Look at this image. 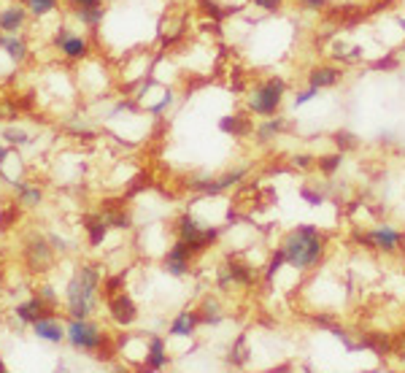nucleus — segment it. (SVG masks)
<instances>
[{"instance_id": "obj_10", "label": "nucleus", "mask_w": 405, "mask_h": 373, "mask_svg": "<svg viewBox=\"0 0 405 373\" xmlns=\"http://www.w3.org/2000/svg\"><path fill=\"white\" fill-rule=\"evenodd\" d=\"M55 254V249L49 244V238H41V236H32L30 241L25 244V262H28V268L30 271H49V265H52V257Z\"/></svg>"}, {"instance_id": "obj_4", "label": "nucleus", "mask_w": 405, "mask_h": 373, "mask_svg": "<svg viewBox=\"0 0 405 373\" xmlns=\"http://www.w3.org/2000/svg\"><path fill=\"white\" fill-rule=\"evenodd\" d=\"M65 341L70 343L76 352H87V354H97V352H103V346L108 341V336H106V330L92 322L90 316L87 319H76V316H70V322L65 325Z\"/></svg>"}, {"instance_id": "obj_22", "label": "nucleus", "mask_w": 405, "mask_h": 373, "mask_svg": "<svg viewBox=\"0 0 405 373\" xmlns=\"http://www.w3.org/2000/svg\"><path fill=\"white\" fill-rule=\"evenodd\" d=\"M227 268H230V274H233L235 287H254V281H257V271L251 268L249 262L230 257V260H227Z\"/></svg>"}, {"instance_id": "obj_28", "label": "nucleus", "mask_w": 405, "mask_h": 373, "mask_svg": "<svg viewBox=\"0 0 405 373\" xmlns=\"http://www.w3.org/2000/svg\"><path fill=\"white\" fill-rule=\"evenodd\" d=\"M3 138L11 144V146H30L32 138L28 130H22V127H6L3 130Z\"/></svg>"}, {"instance_id": "obj_46", "label": "nucleus", "mask_w": 405, "mask_h": 373, "mask_svg": "<svg viewBox=\"0 0 405 373\" xmlns=\"http://www.w3.org/2000/svg\"><path fill=\"white\" fill-rule=\"evenodd\" d=\"M0 371H6V363H3V360H0Z\"/></svg>"}, {"instance_id": "obj_36", "label": "nucleus", "mask_w": 405, "mask_h": 373, "mask_svg": "<svg viewBox=\"0 0 405 373\" xmlns=\"http://www.w3.org/2000/svg\"><path fill=\"white\" fill-rule=\"evenodd\" d=\"M335 144H338V149H354L357 146V138L351 135V133H346V130H338L335 133Z\"/></svg>"}, {"instance_id": "obj_7", "label": "nucleus", "mask_w": 405, "mask_h": 373, "mask_svg": "<svg viewBox=\"0 0 405 373\" xmlns=\"http://www.w3.org/2000/svg\"><path fill=\"white\" fill-rule=\"evenodd\" d=\"M52 44H55V49L63 55L65 60H87L90 52H92V44H90L87 35H79V32H73L70 28H65V25L57 28Z\"/></svg>"}, {"instance_id": "obj_24", "label": "nucleus", "mask_w": 405, "mask_h": 373, "mask_svg": "<svg viewBox=\"0 0 405 373\" xmlns=\"http://www.w3.org/2000/svg\"><path fill=\"white\" fill-rule=\"evenodd\" d=\"M73 17L84 25V28H90V30H97L100 25H103V19H106V6H95V8H79V11H73Z\"/></svg>"}, {"instance_id": "obj_37", "label": "nucleus", "mask_w": 405, "mask_h": 373, "mask_svg": "<svg viewBox=\"0 0 405 373\" xmlns=\"http://www.w3.org/2000/svg\"><path fill=\"white\" fill-rule=\"evenodd\" d=\"M300 11H308V14H319L327 8V0H297Z\"/></svg>"}, {"instance_id": "obj_25", "label": "nucleus", "mask_w": 405, "mask_h": 373, "mask_svg": "<svg viewBox=\"0 0 405 373\" xmlns=\"http://www.w3.org/2000/svg\"><path fill=\"white\" fill-rule=\"evenodd\" d=\"M197 8H200L206 17H211L214 22H221V19H227L233 11H238V8H230V6H224V3H219V0H197Z\"/></svg>"}, {"instance_id": "obj_29", "label": "nucleus", "mask_w": 405, "mask_h": 373, "mask_svg": "<svg viewBox=\"0 0 405 373\" xmlns=\"http://www.w3.org/2000/svg\"><path fill=\"white\" fill-rule=\"evenodd\" d=\"M100 214L106 217L108 227H117V230H127L130 227V214H125V209H106Z\"/></svg>"}, {"instance_id": "obj_26", "label": "nucleus", "mask_w": 405, "mask_h": 373, "mask_svg": "<svg viewBox=\"0 0 405 373\" xmlns=\"http://www.w3.org/2000/svg\"><path fill=\"white\" fill-rule=\"evenodd\" d=\"M17 186V195H19V203L22 206H28V209H32V206H38L41 200H43V192H41V186H32V184H25V182H19Z\"/></svg>"}, {"instance_id": "obj_17", "label": "nucleus", "mask_w": 405, "mask_h": 373, "mask_svg": "<svg viewBox=\"0 0 405 373\" xmlns=\"http://www.w3.org/2000/svg\"><path fill=\"white\" fill-rule=\"evenodd\" d=\"M197 325H200V314H197V311H181V314H176V319L170 322L168 336H170V338H189V336H195Z\"/></svg>"}, {"instance_id": "obj_8", "label": "nucleus", "mask_w": 405, "mask_h": 373, "mask_svg": "<svg viewBox=\"0 0 405 373\" xmlns=\"http://www.w3.org/2000/svg\"><path fill=\"white\" fill-rule=\"evenodd\" d=\"M246 176H249V168H233V171H227L221 176H214V179H192L189 186L197 189V192H203L206 198H217L221 192L238 186Z\"/></svg>"}, {"instance_id": "obj_31", "label": "nucleus", "mask_w": 405, "mask_h": 373, "mask_svg": "<svg viewBox=\"0 0 405 373\" xmlns=\"http://www.w3.org/2000/svg\"><path fill=\"white\" fill-rule=\"evenodd\" d=\"M35 295H38V298H41L52 311L57 309V303H60V298H57V292H55L52 284H38V287H35Z\"/></svg>"}, {"instance_id": "obj_32", "label": "nucleus", "mask_w": 405, "mask_h": 373, "mask_svg": "<svg viewBox=\"0 0 405 373\" xmlns=\"http://www.w3.org/2000/svg\"><path fill=\"white\" fill-rule=\"evenodd\" d=\"M235 287V281H233V274H230V268H227V262H221L217 268V289L221 292H230Z\"/></svg>"}, {"instance_id": "obj_44", "label": "nucleus", "mask_w": 405, "mask_h": 373, "mask_svg": "<svg viewBox=\"0 0 405 373\" xmlns=\"http://www.w3.org/2000/svg\"><path fill=\"white\" fill-rule=\"evenodd\" d=\"M8 155H11V152H8V146H3V144H0V168H3V162L8 160Z\"/></svg>"}, {"instance_id": "obj_14", "label": "nucleus", "mask_w": 405, "mask_h": 373, "mask_svg": "<svg viewBox=\"0 0 405 373\" xmlns=\"http://www.w3.org/2000/svg\"><path fill=\"white\" fill-rule=\"evenodd\" d=\"M28 6H19V3H8L6 8H0V30L3 32H19L25 30L28 25Z\"/></svg>"}, {"instance_id": "obj_11", "label": "nucleus", "mask_w": 405, "mask_h": 373, "mask_svg": "<svg viewBox=\"0 0 405 373\" xmlns=\"http://www.w3.org/2000/svg\"><path fill=\"white\" fill-rule=\"evenodd\" d=\"M343 82V68L341 65H333V62H319L313 65L311 70L306 73V84L316 87V90H330V87H338Z\"/></svg>"}, {"instance_id": "obj_34", "label": "nucleus", "mask_w": 405, "mask_h": 373, "mask_svg": "<svg viewBox=\"0 0 405 373\" xmlns=\"http://www.w3.org/2000/svg\"><path fill=\"white\" fill-rule=\"evenodd\" d=\"M319 93L322 90H316V87H306V90H300V93L292 97V103H295V108H300V106H306V103H311V100H316L319 97Z\"/></svg>"}, {"instance_id": "obj_21", "label": "nucleus", "mask_w": 405, "mask_h": 373, "mask_svg": "<svg viewBox=\"0 0 405 373\" xmlns=\"http://www.w3.org/2000/svg\"><path fill=\"white\" fill-rule=\"evenodd\" d=\"M81 224H84V230H87V236H90V247H100L103 241H106V236H108V222L103 214H84L81 217Z\"/></svg>"}, {"instance_id": "obj_19", "label": "nucleus", "mask_w": 405, "mask_h": 373, "mask_svg": "<svg viewBox=\"0 0 405 373\" xmlns=\"http://www.w3.org/2000/svg\"><path fill=\"white\" fill-rule=\"evenodd\" d=\"M286 119L284 117H265V119H259V124L254 127V138H257V144H270V141H276L281 133L286 130Z\"/></svg>"}, {"instance_id": "obj_40", "label": "nucleus", "mask_w": 405, "mask_h": 373, "mask_svg": "<svg viewBox=\"0 0 405 373\" xmlns=\"http://www.w3.org/2000/svg\"><path fill=\"white\" fill-rule=\"evenodd\" d=\"M303 198H306L311 206H322V200H324V195L316 192V189H311V186H303Z\"/></svg>"}, {"instance_id": "obj_15", "label": "nucleus", "mask_w": 405, "mask_h": 373, "mask_svg": "<svg viewBox=\"0 0 405 373\" xmlns=\"http://www.w3.org/2000/svg\"><path fill=\"white\" fill-rule=\"evenodd\" d=\"M168 365V343L162 336H152L146 341V352H144V368L146 371H162Z\"/></svg>"}, {"instance_id": "obj_35", "label": "nucleus", "mask_w": 405, "mask_h": 373, "mask_svg": "<svg viewBox=\"0 0 405 373\" xmlns=\"http://www.w3.org/2000/svg\"><path fill=\"white\" fill-rule=\"evenodd\" d=\"M254 8H259V11H265V14H279L281 8H284V0H249Z\"/></svg>"}, {"instance_id": "obj_23", "label": "nucleus", "mask_w": 405, "mask_h": 373, "mask_svg": "<svg viewBox=\"0 0 405 373\" xmlns=\"http://www.w3.org/2000/svg\"><path fill=\"white\" fill-rule=\"evenodd\" d=\"M200 322H206V325H219L221 319H224V311H221V303H219V298L214 295H208V298H203V303H200Z\"/></svg>"}, {"instance_id": "obj_2", "label": "nucleus", "mask_w": 405, "mask_h": 373, "mask_svg": "<svg viewBox=\"0 0 405 373\" xmlns=\"http://www.w3.org/2000/svg\"><path fill=\"white\" fill-rule=\"evenodd\" d=\"M100 284H103V271L95 262H84L76 268V274L70 276L65 287V309L68 316L76 319H87L97 309V295H100Z\"/></svg>"}, {"instance_id": "obj_33", "label": "nucleus", "mask_w": 405, "mask_h": 373, "mask_svg": "<svg viewBox=\"0 0 405 373\" xmlns=\"http://www.w3.org/2000/svg\"><path fill=\"white\" fill-rule=\"evenodd\" d=\"M173 103H176V93H170V90H168V93L159 97V103L149 106V114H152V117H162V114H165V111H168Z\"/></svg>"}, {"instance_id": "obj_18", "label": "nucleus", "mask_w": 405, "mask_h": 373, "mask_svg": "<svg viewBox=\"0 0 405 373\" xmlns=\"http://www.w3.org/2000/svg\"><path fill=\"white\" fill-rule=\"evenodd\" d=\"M249 114V111H246ZM246 114H230V117H221L219 119V130L233 135V138H246L249 133H254V124H251V117Z\"/></svg>"}, {"instance_id": "obj_47", "label": "nucleus", "mask_w": 405, "mask_h": 373, "mask_svg": "<svg viewBox=\"0 0 405 373\" xmlns=\"http://www.w3.org/2000/svg\"><path fill=\"white\" fill-rule=\"evenodd\" d=\"M8 3H19V0H8Z\"/></svg>"}, {"instance_id": "obj_30", "label": "nucleus", "mask_w": 405, "mask_h": 373, "mask_svg": "<svg viewBox=\"0 0 405 373\" xmlns=\"http://www.w3.org/2000/svg\"><path fill=\"white\" fill-rule=\"evenodd\" d=\"M319 171L324 173V176H333L338 168L343 165V152H335V155H324V157H319Z\"/></svg>"}, {"instance_id": "obj_41", "label": "nucleus", "mask_w": 405, "mask_h": 373, "mask_svg": "<svg viewBox=\"0 0 405 373\" xmlns=\"http://www.w3.org/2000/svg\"><path fill=\"white\" fill-rule=\"evenodd\" d=\"M122 281H125V274L106 279V292H108V295H117V292H119V287H122Z\"/></svg>"}, {"instance_id": "obj_38", "label": "nucleus", "mask_w": 405, "mask_h": 373, "mask_svg": "<svg viewBox=\"0 0 405 373\" xmlns=\"http://www.w3.org/2000/svg\"><path fill=\"white\" fill-rule=\"evenodd\" d=\"M19 217V211H17V206H11V209H6V211H0V230H8L14 222Z\"/></svg>"}, {"instance_id": "obj_48", "label": "nucleus", "mask_w": 405, "mask_h": 373, "mask_svg": "<svg viewBox=\"0 0 405 373\" xmlns=\"http://www.w3.org/2000/svg\"><path fill=\"white\" fill-rule=\"evenodd\" d=\"M0 35H3V30H0Z\"/></svg>"}, {"instance_id": "obj_1", "label": "nucleus", "mask_w": 405, "mask_h": 373, "mask_svg": "<svg viewBox=\"0 0 405 373\" xmlns=\"http://www.w3.org/2000/svg\"><path fill=\"white\" fill-rule=\"evenodd\" d=\"M281 251L286 257V268L308 274L322 265V260L327 254V236L316 224H295L284 236Z\"/></svg>"}, {"instance_id": "obj_43", "label": "nucleus", "mask_w": 405, "mask_h": 373, "mask_svg": "<svg viewBox=\"0 0 405 373\" xmlns=\"http://www.w3.org/2000/svg\"><path fill=\"white\" fill-rule=\"evenodd\" d=\"M292 160H295V165H297V168H311V165H313V157L311 155H303V152H300V155H295Z\"/></svg>"}, {"instance_id": "obj_16", "label": "nucleus", "mask_w": 405, "mask_h": 373, "mask_svg": "<svg viewBox=\"0 0 405 373\" xmlns=\"http://www.w3.org/2000/svg\"><path fill=\"white\" fill-rule=\"evenodd\" d=\"M0 49L6 52L8 60L17 62V65H22V62L30 57L28 41H25L19 32H3V35H0Z\"/></svg>"}, {"instance_id": "obj_45", "label": "nucleus", "mask_w": 405, "mask_h": 373, "mask_svg": "<svg viewBox=\"0 0 405 373\" xmlns=\"http://www.w3.org/2000/svg\"><path fill=\"white\" fill-rule=\"evenodd\" d=\"M397 25H400V28H403V35H405V19H397Z\"/></svg>"}, {"instance_id": "obj_39", "label": "nucleus", "mask_w": 405, "mask_h": 373, "mask_svg": "<svg viewBox=\"0 0 405 373\" xmlns=\"http://www.w3.org/2000/svg\"><path fill=\"white\" fill-rule=\"evenodd\" d=\"M70 11H79V8H95V6H103V0H65Z\"/></svg>"}, {"instance_id": "obj_5", "label": "nucleus", "mask_w": 405, "mask_h": 373, "mask_svg": "<svg viewBox=\"0 0 405 373\" xmlns=\"http://www.w3.org/2000/svg\"><path fill=\"white\" fill-rule=\"evenodd\" d=\"M176 233H179V238H184L195 251L208 249L211 244H217V238H219V227H203L195 214H181L179 222H176Z\"/></svg>"}, {"instance_id": "obj_42", "label": "nucleus", "mask_w": 405, "mask_h": 373, "mask_svg": "<svg viewBox=\"0 0 405 373\" xmlns=\"http://www.w3.org/2000/svg\"><path fill=\"white\" fill-rule=\"evenodd\" d=\"M46 238H49V244H52V249H55V251H68V241H65L63 236H57V233H49Z\"/></svg>"}, {"instance_id": "obj_27", "label": "nucleus", "mask_w": 405, "mask_h": 373, "mask_svg": "<svg viewBox=\"0 0 405 373\" xmlns=\"http://www.w3.org/2000/svg\"><path fill=\"white\" fill-rule=\"evenodd\" d=\"M25 6L30 11V17L43 19V17H49V14H55L60 8V0H25Z\"/></svg>"}, {"instance_id": "obj_6", "label": "nucleus", "mask_w": 405, "mask_h": 373, "mask_svg": "<svg viewBox=\"0 0 405 373\" xmlns=\"http://www.w3.org/2000/svg\"><path fill=\"white\" fill-rule=\"evenodd\" d=\"M357 238H359V244H365V247L373 249V251L392 254V251H397V249L403 247L405 233H400V230L392 227V224H375V227H371L368 233H362V236H357Z\"/></svg>"}, {"instance_id": "obj_12", "label": "nucleus", "mask_w": 405, "mask_h": 373, "mask_svg": "<svg viewBox=\"0 0 405 373\" xmlns=\"http://www.w3.org/2000/svg\"><path fill=\"white\" fill-rule=\"evenodd\" d=\"M108 314H111L114 325L130 327L138 319V306L127 292H117V295H108Z\"/></svg>"}, {"instance_id": "obj_20", "label": "nucleus", "mask_w": 405, "mask_h": 373, "mask_svg": "<svg viewBox=\"0 0 405 373\" xmlns=\"http://www.w3.org/2000/svg\"><path fill=\"white\" fill-rule=\"evenodd\" d=\"M14 314H17V319L19 322H25V325H32L35 319H41V316H46V314H55V311L49 309L38 295H32L30 300H25V303H19L17 309H14Z\"/></svg>"}, {"instance_id": "obj_3", "label": "nucleus", "mask_w": 405, "mask_h": 373, "mask_svg": "<svg viewBox=\"0 0 405 373\" xmlns=\"http://www.w3.org/2000/svg\"><path fill=\"white\" fill-rule=\"evenodd\" d=\"M286 100V82L281 76H268L262 82H257L246 93V111L251 117H276Z\"/></svg>"}, {"instance_id": "obj_13", "label": "nucleus", "mask_w": 405, "mask_h": 373, "mask_svg": "<svg viewBox=\"0 0 405 373\" xmlns=\"http://www.w3.org/2000/svg\"><path fill=\"white\" fill-rule=\"evenodd\" d=\"M32 333L46 343H63L65 341V325L55 316V314H46L41 319H35L30 325Z\"/></svg>"}, {"instance_id": "obj_9", "label": "nucleus", "mask_w": 405, "mask_h": 373, "mask_svg": "<svg viewBox=\"0 0 405 373\" xmlns=\"http://www.w3.org/2000/svg\"><path fill=\"white\" fill-rule=\"evenodd\" d=\"M197 251L189 247L184 238H179L173 247L168 249V254H165V271L170 274V276H176V279H184L189 271H192V257H195Z\"/></svg>"}]
</instances>
